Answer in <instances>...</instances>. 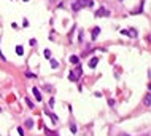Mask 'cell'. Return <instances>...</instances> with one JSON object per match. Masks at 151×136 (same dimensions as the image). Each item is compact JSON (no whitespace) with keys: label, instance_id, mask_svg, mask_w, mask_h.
<instances>
[{"label":"cell","instance_id":"6da1fadb","mask_svg":"<svg viewBox=\"0 0 151 136\" xmlns=\"http://www.w3.org/2000/svg\"><path fill=\"white\" fill-rule=\"evenodd\" d=\"M81 75H83V67L77 64V66H75V69H72V70H70V74H69V80H70V82H78Z\"/></svg>","mask_w":151,"mask_h":136},{"label":"cell","instance_id":"7a4b0ae2","mask_svg":"<svg viewBox=\"0 0 151 136\" xmlns=\"http://www.w3.org/2000/svg\"><path fill=\"white\" fill-rule=\"evenodd\" d=\"M102 16H110V10H107V8L105 6H100L99 8V10L96 11V18H102Z\"/></svg>","mask_w":151,"mask_h":136},{"label":"cell","instance_id":"3957f363","mask_svg":"<svg viewBox=\"0 0 151 136\" xmlns=\"http://www.w3.org/2000/svg\"><path fill=\"white\" fill-rule=\"evenodd\" d=\"M77 2H78L81 6H94V2H92V0H77Z\"/></svg>","mask_w":151,"mask_h":136},{"label":"cell","instance_id":"277c9868","mask_svg":"<svg viewBox=\"0 0 151 136\" xmlns=\"http://www.w3.org/2000/svg\"><path fill=\"white\" fill-rule=\"evenodd\" d=\"M32 93L35 95V99H37V101H41V99H43V96L40 95V91H38V88H37V87L32 88Z\"/></svg>","mask_w":151,"mask_h":136},{"label":"cell","instance_id":"5b68a950","mask_svg":"<svg viewBox=\"0 0 151 136\" xmlns=\"http://www.w3.org/2000/svg\"><path fill=\"white\" fill-rule=\"evenodd\" d=\"M99 34H100V27H94V29H92V35H91L92 40H96L99 37Z\"/></svg>","mask_w":151,"mask_h":136},{"label":"cell","instance_id":"8992f818","mask_svg":"<svg viewBox=\"0 0 151 136\" xmlns=\"http://www.w3.org/2000/svg\"><path fill=\"white\" fill-rule=\"evenodd\" d=\"M97 64H99V58H96V56H94V58L89 61V67H92V69H94Z\"/></svg>","mask_w":151,"mask_h":136},{"label":"cell","instance_id":"52a82bcc","mask_svg":"<svg viewBox=\"0 0 151 136\" xmlns=\"http://www.w3.org/2000/svg\"><path fill=\"white\" fill-rule=\"evenodd\" d=\"M45 114H46V115H49V117H51V120H53L54 123H57V120H59V119H57V115H54V114L49 112V111H45Z\"/></svg>","mask_w":151,"mask_h":136},{"label":"cell","instance_id":"ba28073f","mask_svg":"<svg viewBox=\"0 0 151 136\" xmlns=\"http://www.w3.org/2000/svg\"><path fill=\"white\" fill-rule=\"evenodd\" d=\"M45 133L46 134H48V136H59L57 133H56V131H53V130H49L48 128V126H45Z\"/></svg>","mask_w":151,"mask_h":136},{"label":"cell","instance_id":"9c48e42d","mask_svg":"<svg viewBox=\"0 0 151 136\" xmlns=\"http://www.w3.org/2000/svg\"><path fill=\"white\" fill-rule=\"evenodd\" d=\"M70 62H72V64H75V66H77L78 62H80V58H78V56H75V54H73V56H70Z\"/></svg>","mask_w":151,"mask_h":136},{"label":"cell","instance_id":"30bf717a","mask_svg":"<svg viewBox=\"0 0 151 136\" xmlns=\"http://www.w3.org/2000/svg\"><path fill=\"white\" fill-rule=\"evenodd\" d=\"M80 8H81V5H80L78 2H73V5H72V10H73V11H78Z\"/></svg>","mask_w":151,"mask_h":136},{"label":"cell","instance_id":"8fae6325","mask_svg":"<svg viewBox=\"0 0 151 136\" xmlns=\"http://www.w3.org/2000/svg\"><path fill=\"white\" fill-rule=\"evenodd\" d=\"M16 53L18 54H24V48L21 47V45H18V47H16Z\"/></svg>","mask_w":151,"mask_h":136},{"label":"cell","instance_id":"7c38bea8","mask_svg":"<svg viewBox=\"0 0 151 136\" xmlns=\"http://www.w3.org/2000/svg\"><path fill=\"white\" fill-rule=\"evenodd\" d=\"M43 54H45V58H46V59H49V58H51V51H49V50H45Z\"/></svg>","mask_w":151,"mask_h":136},{"label":"cell","instance_id":"4fadbf2b","mask_svg":"<svg viewBox=\"0 0 151 136\" xmlns=\"http://www.w3.org/2000/svg\"><path fill=\"white\" fill-rule=\"evenodd\" d=\"M26 126H27V128H32V126H33V120H30V119H29V120L26 122Z\"/></svg>","mask_w":151,"mask_h":136},{"label":"cell","instance_id":"5bb4252c","mask_svg":"<svg viewBox=\"0 0 151 136\" xmlns=\"http://www.w3.org/2000/svg\"><path fill=\"white\" fill-rule=\"evenodd\" d=\"M70 131L72 133H77V125H75V123H70Z\"/></svg>","mask_w":151,"mask_h":136},{"label":"cell","instance_id":"9a60e30c","mask_svg":"<svg viewBox=\"0 0 151 136\" xmlns=\"http://www.w3.org/2000/svg\"><path fill=\"white\" fill-rule=\"evenodd\" d=\"M149 99H151V95L148 93V95H146V98H145V104H146V106H149Z\"/></svg>","mask_w":151,"mask_h":136},{"label":"cell","instance_id":"2e32d148","mask_svg":"<svg viewBox=\"0 0 151 136\" xmlns=\"http://www.w3.org/2000/svg\"><path fill=\"white\" fill-rule=\"evenodd\" d=\"M51 67H53V69L57 67V61H56V59H51Z\"/></svg>","mask_w":151,"mask_h":136},{"label":"cell","instance_id":"e0dca14e","mask_svg":"<svg viewBox=\"0 0 151 136\" xmlns=\"http://www.w3.org/2000/svg\"><path fill=\"white\" fill-rule=\"evenodd\" d=\"M26 103H27V106H29L30 109H33V107H35V106H33V103L30 101V99H26Z\"/></svg>","mask_w":151,"mask_h":136},{"label":"cell","instance_id":"ac0fdd59","mask_svg":"<svg viewBox=\"0 0 151 136\" xmlns=\"http://www.w3.org/2000/svg\"><path fill=\"white\" fill-rule=\"evenodd\" d=\"M29 45H30V47H35V45H37V40H35V39H30V40H29Z\"/></svg>","mask_w":151,"mask_h":136},{"label":"cell","instance_id":"d6986e66","mask_svg":"<svg viewBox=\"0 0 151 136\" xmlns=\"http://www.w3.org/2000/svg\"><path fill=\"white\" fill-rule=\"evenodd\" d=\"M18 133H19V136H24V130H22V126H18Z\"/></svg>","mask_w":151,"mask_h":136},{"label":"cell","instance_id":"ffe728a7","mask_svg":"<svg viewBox=\"0 0 151 136\" xmlns=\"http://www.w3.org/2000/svg\"><path fill=\"white\" fill-rule=\"evenodd\" d=\"M26 75H27V77H32V78H35V77H37L35 74H32V72H26Z\"/></svg>","mask_w":151,"mask_h":136},{"label":"cell","instance_id":"44dd1931","mask_svg":"<svg viewBox=\"0 0 151 136\" xmlns=\"http://www.w3.org/2000/svg\"><path fill=\"white\" fill-rule=\"evenodd\" d=\"M83 37H84V34H83V32H80V37H78V39H80V42H83Z\"/></svg>","mask_w":151,"mask_h":136},{"label":"cell","instance_id":"7402d4cb","mask_svg":"<svg viewBox=\"0 0 151 136\" xmlns=\"http://www.w3.org/2000/svg\"><path fill=\"white\" fill-rule=\"evenodd\" d=\"M49 106H51V107L54 106V98H51V99H49Z\"/></svg>","mask_w":151,"mask_h":136},{"label":"cell","instance_id":"603a6c76","mask_svg":"<svg viewBox=\"0 0 151 136\" xmlns=\"http://www.w3.org/2000/svg\"><path fill=\"white\" fill-rule=\"evenodd\" d=\"M0 58H2V59H5V56H3V54H2V51H0Z\"/></svg>","mask_w":151,"mask_h":136},{"label":"cell","instance_id":"cb8c5ba5","mask_svg":"<svg viewBox=\"0 0 151 136\" xmlns=\"http://www.w3.org/2000/svg\"><path fill=\"white\" fill-rule=\"evenodd\" d=\"M0 112H2V107H0Z\"/></svg>","mask_w":151,"mask_h":136},{"label":"cell","instance_id":"d4e9b609","mask_svg":"<svg viewBox=\"0 0 151 136\" xmlns=\"http://www.w3.org/2000/svg\"><path fill=\"white\" fill-rule=\"evenodd\" d=\"M24 2H27V0H24Z\"/></svg>","mask_w":151,"mask_h":136},{"label":"cell","instance_id":"484cf974","mask_svg":"<svg viewBox=\"0 0 151 136\" xmlns=\"http://www.w3.org/2000/svg\"><path fill=\"white\" fill-rule=\"evenodd\" d=\"M121 2H122V0H121Z\"/></svg>","mask_w":151,"mask_h":136}]
</instances>
